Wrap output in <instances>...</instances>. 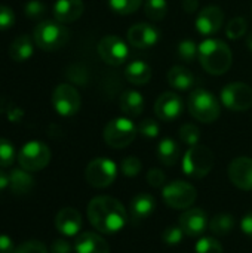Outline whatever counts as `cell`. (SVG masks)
Returning a JSON list of instances; mask_svg holds the SVG:
<instances>
[{"label": "cell", "mask_w": 252, "mask_h": 253, "mask_svg": "<svg viewBox=\"0 0 252 253\" xmlns=\"http://www.w3.org/2000/svg\"><path fill=\"white\" fill-rule=\"evenodd\" d=\"M88 219L97 231L116 234L125 227L128 213L119 200L108 196H100L92 199L88 205Z\"/></svg>", "instance_id": "1"}, {"label": "cell", "mask_w": 252, "mask_h": 253, "mask_svg": "<svg viewBox=\"0 0 252 253\" xmlns=\"http://www.w3.org/2000/svg\"><path fill=\"white\" fill-rule=\"evenodd\" d=\"M203 70L212 76L226 74L233 62L230 47L220 39H206L199 44L198 55Z\"/></svg>", "instance_id": "2"}, {"label": "cell", "mask_w": 252, "mask_h": 253, "mask_svg": "<svg viewBox=\"0 0 252 253\" xmlns=\"http://www.w3.org/2000/svg\"><path fill=\"white\" fill-rule=\"evenodd\" d=\"M70 39L67 27L58 21H43L36 25L33 40L37 47L46 52H53L65 46Z\"/></svg>", "instance_id": "3"}, {"label": "cell", "mask_w": 252, "mask_h": 253, "mask_svg": "<svg viewBox=\"0 0 252 253\" xmlns=\"http://www.w3.org/2000/svg\"><path fill=\"white\" fill-rule=\"evenodd\" d=\"M187 107L190 114L202 123H214L221 114L218 99L206 89L193 90L189 96Z\"/></svg>", "instance_id": "4"}, {"label": "cell", "mask_w": 252, "mask_h": 253, "mask_svg": "<svg viewBox=\"0 0 252 253\" xmlns=\"http://www.w3.org/2000/svg\"><path fill=\"white\" fill-rule=\"evenodd\" d=\"M214 153L205 145H193L183 157V170L187 176L201 179L205 178L214 168Z\"/></svg>", "instance_id": "5"}, {"label": "cell", "mask_w": 252, "mask_h": 253, "mask_svg": "<svg viewBox=\"0 0 252 253\" xmlns=\"http://www.w3.org/2000/svg\"><path fill=\"white\" fill-rule=\"evenodd\" d=\"M138 133V127L129 117H116L110 120L104 127V141L114 150L126 148L131 145Z\"/></svg>", "instance_id": "6"}, {"label": "cell", "mask_w": 252, "mask_h": 253, "mask_svg": "<svg viewBox=\"0 0 252 253\" xmlns=\"http://www.w3.org/2000/svg\"><path fill=\"white\" fill-rule=\"evenodd\" d=\"M18 162L19 166L28 172L42 170L50 162V150L40 141H30L19 150Z\"/></svg>", "instance_id": "7"}, {"label": "cell", "mask_w": 252, "mask_h": 253, "mask_svg": "<svg viewBox=\"0 0 252 253\" xmlns=\"http://www.w3.org/2000/svg\"><path fill=\"white\" fill-rule=\"evenodd\" d=\"M117 168L113 160L98 157L94 159L85 170V179L86 182L94 188H105L111 185L116 179Z\"/></svg>", "instance_id": "8"}, {"label": "cell", "mask_w": 252, "mask_h": 253, "mask_svg": "<svg viewBox=\"0 0 252 253\" xmlns=\"http://www.w3.org/2000/svg\"><path fill=\"white\" fill-rule=\"evenodd\" d=\"M163 200L172 209H189L198 197L196 188L186 181H174L163 187Z\"/></svg>", "instance_id": "9"}, {"label": "cell", "mask_w": 252, "mask_h": 253, "mask_svg": "<svg viewBox=\"0 0 252 253\" xmlns=\"http://www.w3.org/2000/svg\"><path fill=\"white\" fill-rule=\"evenodd\" d=\"M82 98L73 84L61 83L52 93V105L55 111L62 117H71L80 110Z\"/></svg>", "instance_id": "10"}, {"label": "cell", "mask_w": 252, "mask_h": 253, "mask_svg": "<svg viewBox=\"0 0 252 253\" xmlns=\"http://www.w3.org/2000/svg\"><path fill=\"white\" fill-rule=\"evenodd\" d=\"M221 102L232 111H247L252 107V87L244 82H233L223 87Z\"/></svg>", "instance_id": "11"}, {"label": "cell", "mask_w": 252, "mask_h": 253, "mask_svg": "<svg viewBox=\"0 0 252 253\" xmlns=\"http://www.w3.org/2000/svg\"><path fill=\"white\" fill-rule=\"evenodd\" d=\"M97 50H98L100 58L111 67L122 65L128 59V55H129L128 44L114 34L104 36L100 40Z\"/></svg>", "instance_id": "12"}, {"label": "cell", "mask_w": 252, "mask_h": 253, "mask_svg": "<svg viewBox=\"0 0 252 253\" xmlns=\"http://www.w3.org/2000/svg\"><path fill=\"white\" fill-rule=\"evenodd\" d=\"M126 37L131 46L137 49H149L159 42L160 31L159 28H156L149 22H137L132 27H129Z\"/></svg>", "instance_id": "13"}, {"label": "cell", "mask_w": 252, "mask_h": 253, "mask_svg": "<svg viewBox=\"0 0 252 253\" xmlns=\"http://www.w3.org/2000/svg\"><path fill=\"white\" fill-rule=\"evenodd\" d=\"M184 110V104L180 95L175 92H163L154 104V113L162 122L177 120Z\"/></svg>", "instance_id": "14"}, {"label": "cell", "mask_w": 252, "mask_h": 253, "mask_svg": "<svg viewBox=\"0 0 252 253\" xmlns=\"http://www.w3.org/2000/svg\"><path fill=\"white\" fill-rule=\"evenodd\" d=\"M224 24V12L220 6L211 4L203 7L196 18V30L202 36H212Z\"/></svg>", "instance_id": "15"}, {"label": "cell", "mask_w": 252, "mask_h": 253, "mask_svg": "<svg viewBox=\"0 0 252 253\" xmlns=\"http://www.w3.org/2000/svg\"><path fill=\"white\" fill-rule=\"evenodd\" d=\"M229 178L235 187L244 191L252 190V159L236 157L229 165Z\"/></svg>", "instance_id": "16"}, {"label": "cell", "mask_w": 252, "mask_h": 253, "mask_svg": "<svg viewBox=\"0 0 252 253\" xmlns=\"http://www.w3.org/2000/svg\"><path fill=\"white\" fill-rule=\"evenodd\" d=\"M208 224V216L202 209H189L186 211L180 219H178V225L183 230V233L186 236L190 237H198L201 236Z\"/></svg>", "instance_id": "17"}, {"label": "cell", "mask_w": 252, "mask_h": 253, "mask_svg": "<svg viewBox=\"0 0 252 253\" xmlns=\"http://www.w3.org/2000/svg\"><path fill=\"white\" fill-rule=\"evenodd\" d=\"M55 227L62 236H77L82 230V215L74 208H64L55 216Z\"/></svg>", "instance_id": "18"}, {"label": "cell", "mask_w": 252, "mask_h": 253, "mask_svg": "<svg viewBox=\"0 0 252 253\" xmlns=\"http://www.w3.org/2000/svg\"><path fill=\"white\" fill-rule=\"evenodd\" d=\"M85 10L83 0H56L53 4L55 21L61 24H70L77 21Z\"/></svg>", "instance_id": "19"}, {"label": "cell", "mask_w": 252, "mask_h": 253, "mask_svg": "<svg viewBox=\"0 0 252 253\" xmlns=\"http://www.w3.org/2000/svg\"><path fill=\"white\" fill-rule=\"evenodd\" d=\"M156 209V199L149 193L137 194L129 203V215L134 222L147 219Z\"/></svg>", "instance_id": "20"}, {"label": "cell", "mask_w": 252, "mask_h": 253, "mask_svg": "<svg viewBox=\"0 0 252 253\" xmlns=\"http://www.w3.org/2000/svg\"><path fill=\"white\" fill-rule=\"evenodd\" d=\"M76 253H110L107 242L97 233H82L74 243Z\"/></svg>", "instance_id": "21"}, {"label": "cell", "mask_w": 252, "mask_h": 253, "mask_svg": "<svg viewBox=\"0 0 252 253\" xmlns=\"http://www.w3.org/2000/svg\"><path fill=\"white\" fill-rule=\"evenodd\" d=\"M34 40L28 34L18 36L9 46V56L15 62H24L33 56L34 52Z\"/></svg>", "instance_id": "22"}, {"label": "cell", "mask_w": 252, "mask_h": 253, "mask_svg": "<svg viewBox=\"0 0 252 253\" xmlns=\"http://www.w3.org/2000/svg\"><path fill=\"white\" fill-rule=\"evenodd\" d=\"M151 67L144 61H132L125 70V77L134 86H144L151 80Z\"/></svg>", "instance_id": "23"}, {"label": "cell", "mask_w": 252, "mask_h": 253, "mask_svg": "<svg viewBox=\"0 0 252 253\" xmlns=\"http://www.w3.org/2000/svg\"><path fill=\"white\" fill-rule=\"evenodd\" d=\"M34 187V179L25 169H15L9 173V188L15 196H25Z\"/></svg>", "instance_id": "24"}, {"label": "cell", "mask_w": 252, "mask_h": 253, "mask_svg": "<svg viewBox=\"0 0 252 253\" xmlns=\"http://www.w3.org/2000/svg\"><path fill=\"white\" fill-rule=\"evenodd\" d=\"M144 98L137 90H126L120 95L119 105L126 117H138L144 110Z\"/></svg>", "instance_id": "25"}, {"label": "cell", "mask_w": 252, "mask_h": 253, "mask_svg": "<svg viewBox=\"0 0 252 253\" xmlns=\"http://www.w3.org/2000/svg\"><path fill=\"white\" fill-rule=\"evenodd\" d=\"M181 156V148L177 141L171 138H165L159 142L157 145V159L160 160L162 165L165 166H175L180 160Z\"/></svg>", "instance_id": "26"}, {"label": "cell", "mask_w": 252, "mask_h": 253, "mask_svg": "<svg viewBox=\"0 0 252 253\" xmlns=\"http://www.w3.org/2000/svg\"><path fill=\"white\" fill-rule=\"evenodd\" d=\"M168 83L178 90H189L195 84V76L193 73L183 67V65H174L168 71Z\"/></svg>", "instance_id": "27"}, {"label": "cell", "mask_w": 252, "mask_h": 253, "mask_svg": "<svg viewBox=\"0 0 252 253\" xmlns=\"http://www.w3.org/2000/svg\"><path fill=\"white\" fill-rule=\"evenodd\" d=\"M235 228V218L227 213H220L214 216L209 222V230L215 236H227Z\"/></svg>", "instance_id": "28"}, {"label": "cell", "mask_w": 252, "mask_h": 253, "mask_svg": "<svg viewBox=\"0 0 252 253\" xmlns=\"http://www.w3.org/2000/svg\"><path fill=\"white\" fill-rule=\"evenodd\" d=\"M144 12L149 19L162 21L168 13V3H166V0H146Z\"/></svg>", "instance_id": "29"}, {"label": "cell", "mask_w": 252, "mask_h": 253, "mask_svg": "<svg viewBox=\"0 0 252 253\" xmlns=\"http://www.w3.org/2000/svg\"><path fill=\"white\" fill-rule=\"evenodd\" d=\"M143 4V0H108L110 9L117 15L135 13Z\"/></svg>", "instance_id": "30"}, {"label": "cell", "mask_w": 252, "mask_h": 253, "mask_svg": "<svg viewBox=\"0 0 252 253\" xmlns=\"http://www.w3.org/2000/svg\"><path fill=\"white\" fill-rule=\"evenodd\" d=\"M177 53H178V56H180L184 62L190 64V62H193V61L198 58V55H199V46H198L193 40L184 39V40H181V42L178 43V46H177Z\"/></svg>", "instance_id": "31"}, {"label": "cell", "mask_w": 252, "mask_h": 253, "mask_svg": "<svg viewBox=\"0 0 252 253\" xmlns=\"http://www.w3.org/2000/svg\"><path fill=\"white\" fill-rule=\"evenodd\" d=\"M248 31V22L245 18L242 16H236L233 19L229 21L227 28H226V34L230 40H238L241 37H244Z\"/></svg>", "instance_id": "32"}, {"label": "cell", "mask_w": 252, "mask_h": 253, "mask_svg": "<svg viewBox=\"0 0 252 253\" xmlns=\"http://www.w3.org/2000/svg\"><path fill=\"white\" fill-rule=\"evenodd\" d=\"M180 139L189 145V147H193V145H198L199 139H201V129L196 126V125H192V123H186L180 127Z\"/></svg>", "instance_id": "33"}, {"label": "cell", "mask_w": 252, "mask_h": 253, "mask_svg": "<svg viewBox=\"0 0 252 253\" xmlns=\"http://www.w3.org/2000/svg\"><path fill=\"white\" fill-rule=\"evenodd\" d=\"M16 157L15 148L10 141L0 138V168H9L13 165Z\"/></svg>", "instance_id": "34"}, {"label": "cell", "mask_w": 252, "mask_h": 253, "mask_svg": "<svg viewBox=\"0 0 252 253\" xmlns=\"http://www.w3.org/2000/svg\"><path fill=\"white\" fill-rule=\"evenodd\" d=\"M141 168H143V163L138 157L135 156H129L126 159L122 160L120 163V169H122V173L128 178H134L137 176L140 172H141Z\"/></svg>", "instance_id": "35"}, {"label": "cell", "mask_w": 252, "mask_h": 253, "mask_svg": "<svg viewBox=\"0 0 252 253\" xmlns=\"http://www.w3.org/2000/svg\"><path fill=\"white\" fill-rule=\"evenodd\" d=\"M196 253H223V246L214 237H203L196 245Z\"/></svg>", "instance_id": "36"}, {"label": "cell", "mask_w": 252, "mask_h": 253, "mask_svg": "<svg viewBox=\"0 0 252 253\" xmlns=\"http://www.w3.org/2000/svg\"><path fill=\"white\" fill-rule=\"evenodd\" d=\"M159 123L154 119H144L140 125H138V133L144 138L153 139L159 135Z\"/></svg>", "instance_id": "37"}, {"label": "cell", "mask_w": 252, "mask_h": 253, "mask_svg": "<svg viewBox=\"0 0 252 253\" xmlns=\"http://www.w3.org/2000/svg\"><path fill=\"white\" fill-rule=\"evenodd\" d=\"M183 237H184V233L180 228V225L178 227H169L162 234V240L168 246H177L178 243H181Z\"/></svg>", "instance_id": "38"}, {"label": "cell", "mask_w": 252, "mask_h": 253, "mask_svg": "<svg viewBox=\"0 0 252 253\" xmlns=\"http://www.w3.org/2000/svg\"><path fill=\"white\" fill-rule=\"evenodd\" d=\"M13 253H48V249L42 242L28 240V242H24L22 245H19Z\"/></svg>", "instance_id": "39"}, {"label": "cell", "mask_w": 252, "mask_h": 253, "mask_svg": "<svg viewBox=\"0 0 252 253\" xmlns=\"http://www.w3.org/2000/svg\"><path fill=\"white\" fill-rule=\"evenodd\" d=\"M45 10H46V6L40 0H30L24 9L25 16H28V18H39L45 13Z\"/></svg>", "instance_id": "40"}, {"label": "cell", "mask_w": 252, "mask_h": 253, "mask_svg": "<svg viewBox=\"0 0 252 253\" xmlns=\"http://www.w3.org/2000/svg\"><path fill=\"white\" fill-rule=\"evenodd\" d=\"M15 24V13L10 7L0 4V30H7Z\"/></svg>", "instance_id": "41"}, {"label": "cell", "mask_w": 252, "mask_h": 253, "mask_svg": "<svg viewBox=\"0 0 252 253\" xmlns=\"http://www.w3.org/2000/svg\"><path fill=\"white\" fill-rule=\"evenodd\" d=\"M165 181H166V176H165L163 170L153 168V169H150V170L147 172V182H149L151 187L160 188V187L165 184Z\"/></svg>", "instance_id": "42"}, {"label": "cell", "mask_w": 252, "mask_h": 253, "mask_svg": "<svg viewBox=\"0 0 252 253\" xmlns=\"http://www.w3.org/2000/svg\"><path fill=\"white\" fill-rule=\"evenodd\" d=\"M68 77H70V80H73V82L77 83V84H85V82H86V73H85V70H83L82 67H79V65H74V67L70 68Z\"/></svg>", "instance_id": "43"}, {"label": "cell", "mask_w": 252, "mask_h": 253, "mask_svg": "<svg viewBox=\"0 0 252 253\" xmlns=\"http://www.w3.org/2000/svg\"><path fill=\"white\" fill-rule=\"evenodd\" d=\"M50 253H71V246L65 240H55L50 246Z\"/></svg>", "instance_id": "44"}, {"label": "cell", "mask_w": 252, "mask_h": 253, "mask_svg": "<svg viewBox=\"0 0 252 253\" xmlns=\"http://www.w3.org/2000/svg\"><path fill=\"white\" fill-rule=\"evenodd\" d=\"M15 248H13V242L9 236L0 234V253H13Z\"/></svg>", "instance_id": "45"}, {"label": "cell", "mask_w": 252, "mask_h": 253, "mask_svg": "<svg viewBox=\"0 0 252 253\" xmlns=\"http://www.w3.org/2000/svg\"><path fill=\"white\" fill-rule=\"evenodd\" d=\"M241 228L248 237H252V212L244 216V219L241 221Z\"/></svg>", "instance_id": "46"}, {"label": "cell", "mask_w": 252, "mask_h": 253, "mask_svg": "<svg viewBox=\"0 0 252 253\" xmlns=\"http://www.w3.org/2000/svg\"><path fill=\"white\" fill-rule=\"evenodd\" d=\"M181 6L186 13H195L199 9V0H183Z\"/></svg>", "instance_id": "47"}, {"label": "cell", "mask_w": 252, "mask_h": 253, "mask_svg": "<svg viewBox=\"0 0 252 253\" xmlns=\"http://www.w3.org/2000/svg\"><path fill=\"white\" fill-rule=\"evenodd\" d=\"M9 187V175H6L1 169H0V193L3 190H6Z\"/></svg>", "instance_id": "48"}, {"label": "cell", "mask_w": 252, "mask_h": 253, "mask_svg": "<svg viewBox=\"0 0 252 253\" xmlns=\"http://www.w3.org/2000/svg\"><path fill=\"white\" fill-rule=\"evenodd\" d=\"M247 46H248V49H250V50H252V30H251V33L247 36Z\"/></svg>", "instance_id": "49"}]
</instances>
